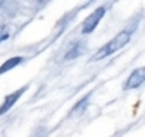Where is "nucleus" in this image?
<instances>
[{
	"label": "nucleus",
	"mask_w": 145,
	"mask_h": 137,
	"mask_svg": "<svg viewBox=\"0 0 145 137\" xmlns=\"http://www.w3.org/2000/svg\"><path fill=\"white\" fill-rule=\"evenodd\" d=\"M129 37H131L129 32H121V33H118L112 40H110L105 46H103V47L91 57V60H100V59H103V57H107V56L115 53L117 50H120L121 47H124V46L129 41Z\"/></svg>",
	"instance_id": "f257e3e1"
},
{
	"label": "nucleus",
	"mask_w": 145,
	"mask_h": 137,
	"mask_svg": "<svg viewBox=\"0 0 145 137\" xmlns=\"http://www.w3.org/2000/svg\"><path fill=\"white\" fill-rule=\"evenodd\" d=\"M144 82H145V66L137 68L135 72H132V74L128 77L125 89H135V87L141 86Z\"/></svg>",
	"instance_id": "7ed1b4c3"
},
{
	"label": "nucleus",
	"mask_w": 145,
	"mask_h": 137,
	"mask_svg": "<svg viewBox=\"0 0 145 137\" xmlns=\"http://www.w3.org/2000/svg\"><path fill=\"white\" fill-rule=\"evenodd\" d=\"M26 89H27V87H22V89H19L17 92H14V93L9 94V96L5 99V103L2 104V107H0V114H5L7 110H10V109H12V106L19 100V97L26 92Z\"/></svg>",
	"instance_id": "20e7f679"
},
{
	"label": "nucleus",
	"mask_w": 145,
	"mask_h": 137,
	"mask_svg": "<svg viewBox=\"0 0 145 137\" xmlns=\"http://www.w3.org/2000/svg\"><path fill=\"white\" fill-rule=\"evenodd\" d=\"M84 49H86V46H84V43H81V41L72 44V47L65 53V59H67V60H71V59H76V57L81 56L83 51H84Z\"/></svg>",
	"instance_id": "39448f33"
},
{
	"label": "nucleus",
	"mask_w": 145,
	"mask_h": 137,
	"mask_svg": "<svg viewBox=\"0 0 145 137\" xmlns=\"http://www.w3.org/2000/svg\"><path fill=\"white\" fill-rule=\"evenodd\" d=\"M0 5H2V2H0Z\"/></svg>",
	"instance_id": "1a4fd4ad"
},
{
	"label": "nucleus",
	"mask_w": 145,
	"mask_h": 137,
	"mask_svg": "<svg viewBox=\"0 0 145 137\" xmlns=\"http://www.w3.org/2000/svg\"><path fill=\"white\" fill-rule=\"evenodd\" d=\"M104 13H105V9H104V7H98V9L86 20V23H84V26H83V33H91V32L97 27V24L100 23V20L103 19Z\"/></svg>",
	"instance_id": "f03ea898"
},
{
	"label": "nucleus",
	"mask_w": 145,
	"mask_h": 137,
	"mask_svg": "<svg viewBox=\"0 0 145 137\" xmlns=\"http://www.w3.org/2000/svg\"><path fill=\"white\" fill-rule=\"evenodd\" d=\"M19 63H22V57H12V59H9L7 61H5L2 64V67H0V74H3V73L12 70V68L16 67Z\"/></svg>",
	"instance_id": "423d86ee"
},
{
	"label": "nucleus",
	"mask_w": 145,
	"mask_h": 137,
	"mask_svg": "<svg viewBox=\"0 0 145 137\" xmlns=\"http://www.w3.org/2000/svg\"><path fill=\"white\" fill-rule=\"evenodd\" d=\"M9 37V33L7 32H5V30H0V43H2L3 40H6Z\"/></svg>",
	"instance_id": "6e6552de"
},
{
	"label": "nucleus",
	"mask_w": 145,
	"mask_h": 137,
	"mask_svg": "<svg viewBox=\"0 0 145 137\" xmlns=\"http://www.w3.org/2000/svg\"><path fill=\"white\" fill-rule=\"evenodd\" d=\"M88 99H90V94H87V96H86V97H84V99H83V100H81V101L74 107V109H72V114H74V113H81V110L86 107V104H87Z\"/></svg>",
	"instance_id": "0eeeda50"
}]
</instances>
